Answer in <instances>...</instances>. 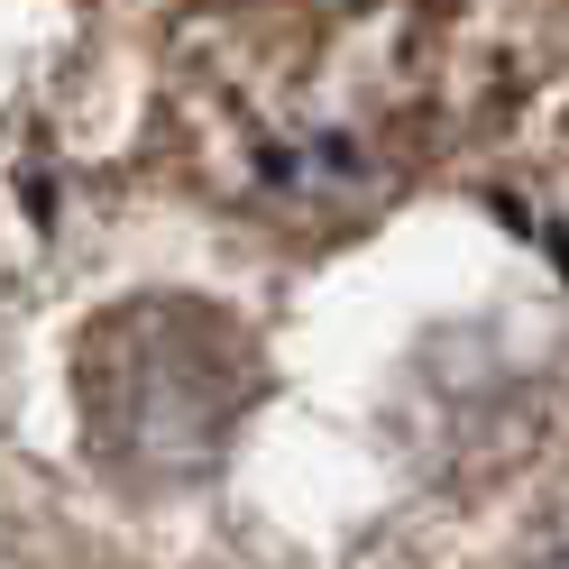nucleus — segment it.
Instances as JSON below:
<instances>
[{
	"mask_svg": "<svg viewBox=\"0 0 569 569\" xmlns=\"http://www.w3.org/2000/svg\"><path fill=\"white\" fill-rule=\"evenodd\" d=\"M83 441L111 459L129 487H184L211 478L258 405V349L230 312L193 295L120 303L83 331L74 359Z\"/></svg>",
	"mask_w": 569,
	"mask_h": 569,
	"instance_id": "obj_1",
	"label": "nucleus"
},
{
	"mask_svg": "<svg viewBox=\"0 0 569 569\" xmlns=\"http://www.w3.org/2000/svg\"><path fill=\"white\" fill-rule=\"evenodd\" d=\"M542 569H569V523L551 532V551H542Z\"/></svg>",
	"mask_w": 569,
	"mask_h": 569,
	"instance_id": "obj_2",
	"label": "nucleus"
}]
</instances>
